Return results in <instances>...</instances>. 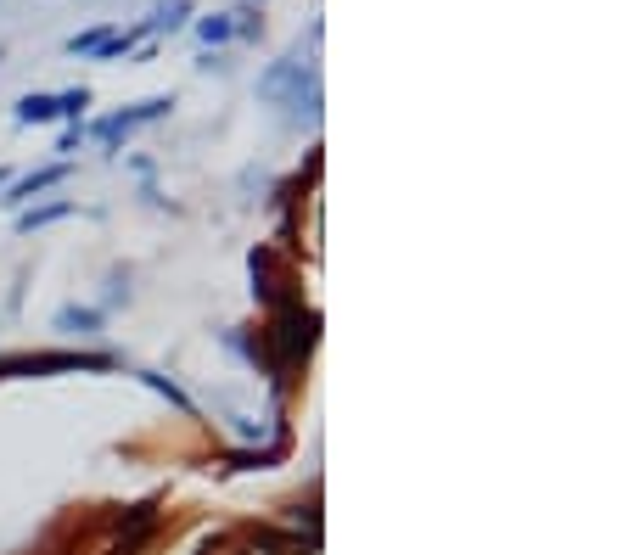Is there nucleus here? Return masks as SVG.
<instances>
[{"mask_svg": "<svg viewBox=\"0 0 628 555\" xmlns=\"http://www.w3.org/2000/svg\"><path fill=\"white\" fill-rule=\"evenodd\" d=\"M57 326H62V331H73V326H79V331H96V326H101V314H96V309H62V314H57Z\"/></svg>", "mask_w": 628, "mask_h": 555, "instance_id": "nucleus-6", "label": "nucleus"}, {"mask_svg": "<svg viewBox=\"0 0 628 555\" xmlns=\"http://www.w3.org/2000/svg\"><path fill=\"white\" fill-rule=\"evenodd\" d=\"M169 107H174L169 96H152V101H141L135 113H118V118H107V124L96 129V135H101V141H107V146H118V141H124V135H129V129H135V124H152V118H163V113H169Z\"/></svg>", "mask_w": 628, "mask_h": 555, "instance_id": "nucleus-1", "label": "nucleus"}, {"mask_svg": "<svg viewBox=\"0 0 628 555\" xmlns=\"http://www.w3.org/2000/svg\"><path fill=\"white\" fill-rule=\"evenodd\" d=\"M202 40H208V45H214V40H230V17H208V23H202Z\"/></svg>", "mask_w": 628, "mask_h": 555, "instance_id": "nucleus-9", "label": "nucleus"}, {"mask_svg": "<svg viewBox=\"0 0 628 555\" xmlns=\"http://www.w3.org/2000/svg\"><path fill=\"white\" fill-rule=\"evenodd\" d=\"M57 118V96H23L17 101V124H51Z\"/></svg>", "mask_w": 628, "mask_h": 555, "instance_id": "nucleus-3", "label": "nucleus"}, {"mask_svg": "<svg viewBox=\"0 0 628 555\" xmlns=\"http://www.w3.org/2000/svg\"><path fill=\"white\" fill-rule=\"evenodd\" d=\"M90 107V90H68V96H57V113H68V118H79Z\"/></svg>", "mask_w": 628, "mask_h": 555, "instance_id": "nucleus-8", "label": "nucleus"}, {"mask_svg": "<svg viewBox=\"0 0 628 555\" xmlns=\"http://www.w3.org/2000/svg\"><path fill=\"white\" fill-rule=\"evenodd\" d=\"M292 85L303 90V62H281V68H270L264 79H258V90H264V96H286Z\"/></svg>", "mask_w": 628, "mask_h": 555, "instance_id": "nucleus-2", "label": "nucleus"}, {"mask_svg": "<svg viewBox=\"0 0 628 555\" xmlns=\"http://www.w3.org/2000/svg\"><path fill=\"white\" fill-rule=\"evenodd\" d=\"M62 174H68L62 163H57V169H40V174H29V180H17V185H12V197H6V202H29L34 191H45V185H57Z\"/></svg>", "mask_w": 628, "mask_h": 555, "instance_id": "nucleus-4", "label": "nucleus"}, {"mask_svg": "<svg viewBox=\"0 0 628 555\" xmlns=\"http://www.w3.org/2000/svg\"><path fill=\"white\" fill-rule=\"evenodd\" d=\"M186 12H191V0H169V6H157V17H152V29H180L186 23Z\"/></svg>", "mask_w": 628, "mask_h": 555, "instance_id": "nucleus-5", "label": "nucleus"}, {"mask_svg": "<svg viewBox=\"0 0 628 555\" xmlns=\"http://www.w3.org/2000/svg\"><path fill=\"white\" fill-rule=\"evenodd\" d=\"M62 214H73V202H51V208H40V214H23V230L51 225V219H62Z\"/></svg>", "mask_w": 628, "mask_h": 555, "instance_id": "nucleus-7", "label": "nucleus"}]
</instances>
